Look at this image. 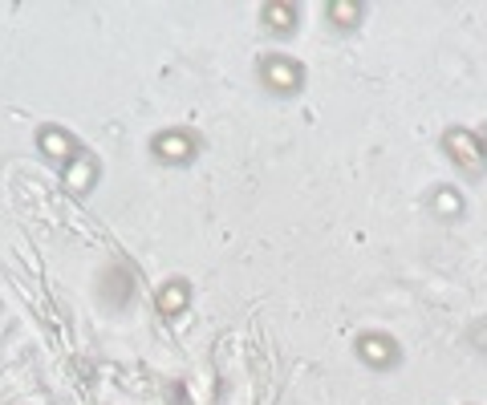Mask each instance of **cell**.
Masks as SVG:
<instances>
[{"instance_id": "9c48e42d", "label": "cell", "mask_w": 487, "mask_h": 405, "mask_svg": "<svg viewBox=\"0 0 487 405\" xmlns=\"http://www.w3.org/2000/svg\"><path fill=\"white\" fill-rule=\"evenodd\" d=\"M439 207H447V211L455 207V211H459V199H455V194H439Z\"/></svg>"}, {"instance_id": "5b68a950", "label": "cell", "mask_w": 487, "mask_h": 405, "mask_svg": "<svg viewBox=\"0 0 487 405\" xmlns=\"http://www.w3.org/2000/svg\"><path fill=\"white\" fill-rule=\"evenodd\" d=\"M45 150H49L53 158H69V150H74V146H69V138H61V134H53V130H49V134H45Z\"/></svg>"}, {"instance_id": "3957f363", "label": "cell", "mask_w": 487, "mask_h": 405, "mask_svg": "<svg viewBox=\"0 0 487 405\" xmlns=\"http://www.w3.org/2000/svg\"><path fill=\"white\" fill-rule=\"evenodd\" d=\"M362 353H366L370 361H378V365H382V361H390V357H394V348H390L386 341H382V336H366V341H362Z\"/></svg>"}, {"instance_id": "52a82bcc", "label": "cell", "mask_w": 487, "mask_h": 405, "mask_svg": "<svg viewBox=\"0 0 487 405\" xmlns=\"http://www.w3.org/2000/svg\"><path fill=\"white\" fill-rule=\"evenodd\" d=\"M158 304H163V308H179V304H183V288H171L167 296H158Z\"/></svg>"}, {"instance_id": "ba28073f", "label": "cell", "mask_w": 487, "mask_h": 405, "mask_svg": "<svg viewBox=\"0 0 487 405\" xmlns=\"http://www.w3.org/2000/svg\"><path fill=\"white\" fill-rule=\"evenodd\" d=\"M333 17L341 20V24H350V17H353V4H333Z\"/></svg>"}, {"instance_id": "7a4b0ae2", "label": "cell", "mask_w": 487, "mask_h": 405, "mask_svg": "<svg viewBox=\"0 0 487 405\" xmlns=\"http://www.w3.org/2000/svg\"><path fill=\"white\" fill-rule=\"evenodd\" d=\"M296 78H301V73H296V65H284V61H273V65H268V81H273L276 90H292Z\"/></svg>"}, {"instance_id": "8992f818", "label": "cell", "mask_w": 487, "mask_h": 405, "mask_svg": "<svg viewBox=\"0 0 487 405\" xmlns=\"http://www.w3.org/2000/svg\"><path fill=\"white\" fill-rule=\"evenodd\" d=\"M292 13H289V8H284V4H273V8H268V24H273V29H289V24H292Z\"/></svg>"}, {"instance_id": "277c9868", "label": "cell", "mask_w": 487, "mask_h": 405, "mask_svg": "<svg viewBox=\"0 0 487 405\" xmlns=\"http://www.w3.org/2000/svg\"><path fill=\"white\" fill-rule=\"evenodd\" d=\"M187 150H191L187 138H163L158 142V155H167V158H187Z\"/></svg>"}, {"instance_id": "6da1fadb", "label": "cell", "mask_w": 487, "mask_h": 405, "mask_svg": "<svg viewBox=\"0 0 487 405\" xmlns=\"http://www.w3.org/2000/svg\"><path fill=\"white\" fill-rule=\"evenodd\" d=\"M447 146H451V155L459 158V162H467V166H479V146H475V138H471V134L455 130V134H447Z\"/></svg>"}]
</instances>
